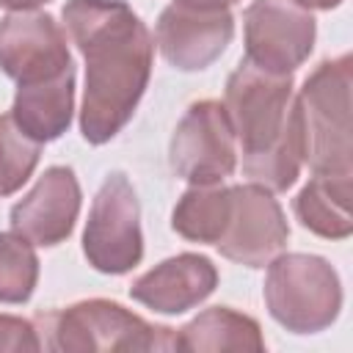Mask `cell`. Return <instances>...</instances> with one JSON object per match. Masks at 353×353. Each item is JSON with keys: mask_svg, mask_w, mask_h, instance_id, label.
Wrapping results in <instances>:
<instances>
[{"mask_svg": "<svg viewBox=\"0 0 353 353\" xmlns=\"http://www.w3.org/2000/svg\"><path fill=\"white\" fill-rule=\"evenodd\" d=\"M55 350H171L176 334L110 301H83L47 317Z\"/></svg>", "mask_w": 353, "mask_h": 353, "instance_id": "5", "label": "cell"}, {"mask_svg": "<svg viewBox=\"0 0 353 353\" xmlns=\"http://www.w3.org/2000/svg\"><path fill=\"white\" fill-rule=\"evenodd\" d=\"M303 160L314 174L350 176V55L320 63L298 99Z\"/></svg>", "mask_w": 353, "mask_h": 353, "instance_id": "3", "label": "cell"}, {"mask_svg": "<svg viewBox=\"0 0 353 353\" xmlns=\"http://www.w3.org/2000/svg\"><path fill=\"white\" fill-rule=\"evenodd\" d=\"M0 69L19 85L72 69L66 33L50 14L17 11L0 22Z\"/></svg>", "mask_w": 353, "mask_h": 353, "instance_id": "11", "label": "cell"}, {"mask_svg": "<svg viewBox=\"0 0 353 353\" xmlns=\"http://www.w3.org/2000/svg\"><path fill=\"white\" fill-rule=\"evenodd\" d=\"M295 6H301V8H334V6H339L342 0H292Z\"/></svg>", "mask_w": 353, "mask_h": 353, "instance_id": "22", "label": "cell"}, {"mask_svg": "<svg viewBox=\"0 0 353 353\" xmlns=\"http://www.w3.org/2000/svg\"><path fill=\"white\" fill-rule=\"evenodd\" d=\"M41 3H47V0H0V6L14 8V11H30V8L41 6Z\"/></svg>", "mask_w": 353, "mask_h": 353, "instance_id": "21", "label": "cell"}, {"mask_svg": "<svg viewBox=\"0 0 353 353\" xmlns=\"http://www.w3.org/2000/svg\"><path fill=\"white\" fill-rule=\"evenodd\" d=\"M210 3H223V6H229V3H234V0H210Z\"/></svg>", "mask_w": 353, "mask_h": 353, "instance_id": "23", "label": "cell"}, {"mask_svg": "<svg viewBox=\"0 0 353 353\" xmlns=\"http://www.w3.org/2000/svg\"><path fill=\"white\" fill-rule=\"evenodd\" d=\"M80 210V185L72 168L52 165L36 188L14 204L11 229L36 245H55L69 237Z\"/></svg>", "mask_w": 353, "mask_h": 353, "instance_id": "12", "label": "cell"}, {"mask_svg": "<svg viewBox=\"0 0 353 353\" xmlns=\"http://www.w3.org/2000/svg\"><path fill=\"white\" fill-rule=\"evenodd\" d=\"M218 273L207 256L199 254H179L174 259L160 262L149 273H143L132 287L130 295L163 314H179L201 303L215 290Z\"/></svg>", "mask_w": 353, "mask_h": 353, "instance_id": "13", "label": "cell"}, {"mask_svg": "<svg viewBox=\"0 0 353 353\" xmlns=\"http://www.w3.org/2000/svg\"><path fill=\"white\" fill-rule=\"evenodd\" d=\"M83 251L102 273H127L141 262V210L124 174H110L102 182L85 223Z\"/></svg>", "mask_w": 353, "mask_h": 353, "instance_id": "6", "label": "cell"}, {"mask_svg": "<svg viewBox=\"0 0 353 353\" xmlns=\"http://www.w3.org/2000/svg\"><path fill=\"white\" fill-rule=\"evenodd\" d=\"M232 210V188L218 182L193 185L174 210V229L196 243H218Z\"/></svg>", "mask_w": 353, "mask_h": 353, "instance_id": "17", "label": "cell"}, {"mask_svg": "<svg viewBox=\"0 0 353 353\" xmlns=\"http://www.w3.org/2000/svg\"><path fill=\"white\" fill-rule=\"evenodd\" d=\"M72 105H74V69L50 80L19 85L11 116L33 141L44 143L66 132L72 121Z\"/></svg>", "mask_w": 353, "mask_h": 353, "instance_id": "14", "label": "cell"}, {"mask_svg": "<svg viewBox=\"0 0 353 353\" xmlns=\"http://www.w3.org/2000/svg\"><path fill=\"white\" fill-rule=\"evenodd\" d=\"M36 331L28 320L0 314V350H39Z\"/></svg>", "mask_w": 353, "mask_h": 353, "instance_id": "20", "label": "cell"}, {"mask_svg": "<svg viewBox=\"0 0 353 353\" xmlns=\"http://www.w3.org/2000/svg\"><path fill=\"white\" fill-rule=\"evenodd\" d=\"M234 130L221 102L204 99L190 105L171 138V168L193 182H221L234 171Z\"/></svg>", "mask_w": 353, "mask_h": 353, "instance_id": "9", "label": "cell"}, {"mask_svg": "<svg viewBox=\"0 0 353 353\" xmlns=\"http://www.w3.org/2000/svg\"><path fill=\"white\" fill-rule=\"evenodd\" d=\"M63 22L85 55L80 130L85 141H110L132 116L152 72L154 41L146 25L119 0H69Z\"/></svg>", "mask_w": 353, "mask_h": 353, "instance_id": "1", "label": "cell"}, {"mask_svg": "<svg viewBox=\"0 0 353 353\" xmlns=\"http://www.w3.org/2000/svg\"><path fill=\"white\" fill-rule=\"evenodd\" d=\"M39 141H33L14 116H0V196L14 193L28 182L39 163Z\"/></svg>", "mask_w": 353, "mask_h": 353, "instance_id": "19", "label": "cell"}, {"mask_svg": "<svg viewBox=\"0 0 353 353\" xmlns=\"http://www.w3.org/2000/svg\"><path fill=\"white\" fill-rule=\"evenodd\" d=\"M223 110L243 146V171L268 190H287L303 163V135L290 74L243 61L229 83Z\"/></svg>", "mask_w": 353, "mask_h": 353, "instance_id": "2", "label": "cell"}, {"mask_svg": "<svg viewBox=\"0 0 353 353\" xmlns=\"http://www.w3.org/2000/svg\"><path fill=\"white\" fill-rule=\"evenodd\" d=\"M245 61L290 74L298 69L314 44V19L292 0H254L245 8Z\"/></svg>", "mask_w": 353, "mask_h": 353, "instance_id": "8", "label": "cell"}, {"mask_svg": "<svg viewBox=\"0 0 353 353\" xmlns=\"http://www.w3.org/2000/svg\"><path fill=\"white\" fill-rule=\"evenodd\" d=\"M232 33L234 19L229 6L210 0H174L157 19L160 52L182 72L210 66L226 50Z\"/></svg>", "mask_w": 353, "mask_h": 353, "instance_id": "7", "label": "cell"}, {"mask_svg": "<svg viewBox=\"0 0 353 353\" xmlns=\"http://www.w3.org/2000/svg\"><path fill=\"white\" fill-rule=\"evenodd\" d=\"M295 212L306 229L320 237H347L353 232L350 218V176L314 174L295 199Z\"/></svg>", "mask_w": 353, "mask_h": 353, "instance_id": "15", "label": "cell"}, {"mask_svg": "<svg viewBox=\"0 0 353 353\" xmlns=\"http://www.w3.org/2000/svg\"><path fill=\"white\" fill-rule=\"evenodd\" d=\"M287 234L290 229L279 201L270 196L268 188L248 182L232 188L229 221L215 245L232 262L262 268L284 248Z\"/></svg>", "mask_w": 353, "mask_h": 353, "instance_id": "10", "label": "cell"}, {"mask_svg": "<svg viewBox=\"0 0 353 353\" xmlns=\"http://www.w3.org/2000/svg\"><path fill=\"white\" fill-rule=\"evenodd\" d=\"M39 259L22 234H0V303H22L33 295Z\"/></svg>", "mask_w": 353, "mask_h": 353, "instance_id": "18", "label": "cell"}, {"mask_svg": "<svg viewBox=\"0 0 353 353\" xmlns=\"http://www.w3.org/2000/svg\"><path fill=\"white\" fill-rule=\"evenodd\" d=\"M179 350H262L259 325L226 306L201 312L185 328L176 331Z\"/></svg>", "mask_w": 353, "mask_h": 353, "instance_id": "16", "label": "cell"}, {"mask_svg": "<svg viewBox=\"0 0 353 353\" xmlns=\"http://www.w3.org/2000/svg\"><path fill=\"white\" fill-rule=\"evenodd\" d=\"M265 301L270 314L295 334L328 328L342 306L336 270L309 254H287L270 262L265 279Z\"/></svg>", "mask_w": 353, "mask_h": 353, "instance_id": "4", "label": "cell"}]
</instances>
